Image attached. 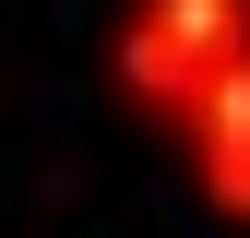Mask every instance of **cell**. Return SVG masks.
<instances>
[{
	"instance_id": "1",
	"label": "cell",
	"mask_w": 250,
	"mask_h": 238,
	"mask_svg": "<svg viewBox=\"0 0 250 238\" xmlns=\"http://www.w3.org/2000/svg\"><path fill=\"white\" fill-rule=\"evenodd\" d=\"M238 60H250V0H119L107 83H119L131 119H155V131H179Z\"/></svg>"
},
{
	"instance_id": "2",
	"label": "cell",
	"mask_w": 250,
	"mask_h": 238,
	"mask_svg": "<svg viewBox=\"0 0 250 238\" xmlns=\"http://www.w3.org/2000/svg\"><path fill=\"white\" fill-rule=\"evenodd\" d=\"M179 155H191V191L214 202V215H227V226H250V60L214 83L191 119H179Z\"/></svg>"
}]
</instances>
